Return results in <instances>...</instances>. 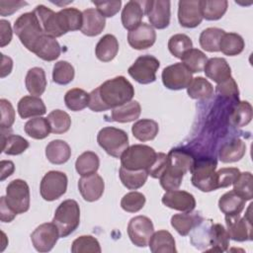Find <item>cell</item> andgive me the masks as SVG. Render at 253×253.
I'll return each instance as SVG.
<instances>
[{
    "label": "cell",
    "mask_w": 253,
    "mask_h": 253,
    "mask_svg": "<svg viewBox=\"0 0 253 253\" xmlns=\"http://www.w3.org/2000/svg\"><path fill=\"white\" fill-rule=\"evenodd\" d=\"M193 48V42L190 37L185 34L173 35L168 41V49L176 58H182L185 52Z\"/></svg>",
    "instance_id": "obj_50"
},
{
    "label": "cell",
    "mask_w": 253,
    "mask_h": 253,
    "mask_svg": "<svg viewBox=\"0 0 253 253\" xmlns=\"http://www.w3.org/2000/svg\"><path fill=\"white\" fill-rule=\"evenodd\" d=\"M57 25L62 35L78 31L82 26V12L76 8H63L56 12Z\"/></svg>",
    "instance_id": "obj_20"
},
{
    "label": "cell",
    "mask_w": 253,
    "mask_h": 253,
    "mask_svg": "<svg viewBox=\"0 0 253 253\" xmlns=\"http://www.w3.org/2000/svg\"><path fill=\"white\" fill-rule=\"evenodd\" d=\"M24 130L29 136L35 139H43L51 132L47 119L42 117H36L29 120L25 124Z\"/></svg>",
    "instance_id": "obj_45"
},
{
    "label": "cell",
    "mask_w": 253,
    "mask_h": 253,
    "mask_svg": "<svg viewBox=\"0 0 253 253\" xmlns=\"http://www.w3.org/2000/svg\"><path fill=\"white\" fill-rule=\"evenodd\" d=\"M251 205H249L247 213L241 217L240 213L235 215H225L226 230L229 238L238 241H250L252 240V219L250 216Z\"/></svg>",
    "instance_id": "obj_10"
},
{
    "label": "cell",
    "mask_w": 253,
    "mask_h": 253,
    "mask_svg": "<svg viewBox=\"0 0 253 253\" xmlns=\"http://www.w3.org/2000/svg\"><path fill=\"white\" fill-rule=\"evenodd\" d=\"M101 251L98 239L92 235H81L71 245L72 253H100Z\"/></svg>",
    "instance_id": "obj_51"
},
{
    "label": "cell",
    "mask_w": 253,
    "mask_h": 253,
    "mask_svg": "<svg viewBox=\"0 0 253 253\" xmlns=\"http://www.w3.org/2000/svg\"><path fill=\"white\" fill-rule=\"evenodd\" d=\"M159 131L158 124L150 119H141L136 121L131 126L133 136L140 141L152 140Z\"/></svg>",
    "instance_id": "obj_37"
},
{
    "label": "cell",
    "mask_w": 253,
    "mask_h": 253,
    "mask_svg": "<svg viewBox=\"0 0 253 253\" xmlns=\"http://www.w3.org/2000/svg\"><path fill=\"white\" fill-rule=\"evenodd\" d=\"M184 173L171 165H168L166 170L160 176V185L165 191L177 190L182 184Z\"/></svg>",
    "instance_id": "obj_53"
},
{
    "label": "cell",
    "mask_w": 253,
    "mask_h": 253,
    "mask_svg": "<svg viewBox=\"0 0 253 253\" xmlns=\"http://www.w3.org/2000/svg\"><path fill=\"white\" fill-rule=\"evenodd\" d=\"M119 51V42L114 35L107 34L103 36L96 44V57L103 62L113 60Z\"/></svg>",
    "instance_id": "obj_32"
},
{
    "label": "cell",
    "mask_w": 253,
    "mask_h": 253,
    "mask_svg": "<svg viewBox=\"0 0 253 253\" xmlns=\"http://www.w3.org/2000/svg\"><path fill=\"white\" fill-rule=\"evenodd\" d=\"M106 26V19L95 8H88L82 12L81 33L87 37L100 35Z\"/></svg>",
    "instance_id": "obj_19"
},
{
    "label": "cell",
    "mask_w": 253,
    "mask_h": 253,
    "mask_svg": "<svg viewBox=\"0 0 253 253\" xmlns=\"http://www.w3.org/2000/svg\"><path fill=\"white\" fill-rule=\"evenodd\" d=\"M47 121L50 126V131L55 134H61L69 130L71 119L69 115L62 110H53L47 115Z\"/></svg>",
    "instance_id": "obj_48"
},
{
    "label": "cell",
    "mask_w": 253,
    "mask_h": 253,
    "mask_svg": "<svg viewBox=\"0 0 253 253\" xmlns=\"http://www.w3.org/2000/svg\"><path fill=\"white\" fill-rule=\"evenodd\" d=\"M178 21L184 28L192 29L198 27L203 21L200 8V0L179 1Z\"/></svg>",
    "instance_id": "obj_17"
},
{
    "label": "cell",
    "mask_w": 253,
    "mask_h": 253,
    "mask_svg": "<svg viewBox=\"0 0 253 253\" xmlns=\"http://www.w3.org/2000/svg\"><path fill=\"white\" fill-rule=\"evenodd\" d=\"M152 253H176V243L173 235L167 230L153 232L148 242Z\"/></svg>",
    "instance_id": "obj_28"
},
{
    "label": "cell",
    "mask_w": 253,
    "mask_h": 253,
    "mask_svg": "<svg viewBox=\"0 0 253 253\" xmlns=\"http://www.w3.org/2000/svg\"><path fill=\"white\" fill-rule=\"evenodd\" d=\"M203 218L198 214V212H183L176 213L171 216L172 227L182 236L188 235L201 221Z\"/></svg>",
    "instance_id": "obj_29"
},
{
    "label": "cell",
    "mask_w": 253,
    "mask_h": 253,
    "mask_svg": "<svg viewBox=\"0 0 253 253\" xmlns=\"http://www.w3.org/2000/svg\"><path fill=\"white\" fill-rule=\"evenodd\" d=\"M52 222L56 225L60 237L70 235L80 223V208L75 200L68 199L56 208Z\"/></svg>",
    "instance_id": "obj_3"
},
{
    "label": "cell",
    "mask_w": 253,
    "mask_h": 253,
    "mask_svg": "<svg viewBox=\"0 0 253 253\" xmlns=\"http://www.w3.org/2000/svg\"><path fill=\"white\" fill-rule=\"evenodd\" d=\"M246 201L238 196L233 190L224 193L218 200V208L224 215H235L241 213L245 208Z\"/></svg>",
    "instance_id": "obj_34"
},
{
    "label": "cell",
    "mask_w": 253,
    "mask_h": 253,
    "mask_svg": "<svg viewBox=\"0 0 253 253\" xmlns=\"http://www.w3.org/2000/svg\"><path fill=\"white\" fill-rule=\"evenodd\" d=\"M119 176L126 188L128 190H137L145 184L148 174L146 170H128L121 166Z\"/></svg>",
    "instance_id": "obj_43"
},
{
    "label": "cell",
    "mask_w": 253,
    "mask_h": 253,
    "mask_svg": "<svg viewBox=\"0 0 253 253\" xmlns=\"http://www.w3.org/2000/svg\"><path fill=\"white\" fill-rule=\"evenodd\" d=\"M34 12L38 16L44 34L55 39L63 36L58 28L56 13L54 11L44 5H38L34 9Z\"/></svg>",
    "instance_id": "obj_26"
},
{
    "label": "cell",
    "mask_w": 253,
    "mask_h": 253,
    "mask_svg": "<svg viewBox=\"0 0 253 253\" xmlns=\"http://www.w3.org/2000/svg\"><path fill=\"white\" fill-rule=\"evenodd\" d=\"M141 113L140 104L137 101H129L122 106L112 109L110 117L106 116L107 121L117 123H130L137 120Z\"/></svg>",
    "instance_id": "obj_24"
},
{
    "label": "cell",
    "mask_w": 253,
    "mask_h": 253,
    "mask_svg": "<svg viewBox=\"0 0 253 253\" xmlns=\"http://www.w3.org/2000/svg\"><path fill=\"white\" fill-rule=\"evenodd\" d=\"M240 170L235 167H227L221 168L217 172H215L216 186L218 188H226L233 184L237 176L239 175Z\"/></svg>",
    "instance_id": "obj_55"
},
{
    "label": "cell",
    "mask_w": 253,
    "mask_h": 253,
    "mask_svg": "<svg viewBox=\"0 0 253 253\" xmlns=\"http://www.w3.org/2000/svg\"><path fill=\"white\" fill-rule=\"evenodd\" d=\"M28 5L25 1H5L0 0V15L2 17L10 16L22 7Z\"/></svg>",
    "instance_id": "obj_60"
},
{
    "label": "cell",
    "mask_w": 253,
    "mask_h": 253,
    "mask_svg": "<svg viewBox=\"0 0 253 253\" xmlns=\"http://www.w3.org/2000/svg\"><path fill=\"white\" fill-rule=\"evenodd\" d=\"M187 93L192 99L208 100L213 94V87L209 80L199 76L192 79L187 87Z\"/></svg>",
    "instance_id": "obj_40"
},
{
    "label": "cell",
    "mask_w": 253,
    "mask_h": 253,
    "mask_svg": "<svg viewBox=\"0 0 253 253\" xmlns=\"http://www.w3.org/2000/svg\"><path fill=\"white\" fill-rule=\"evenodd\" d=\"M160 66L159 60L150 54L138 56L128 67L127 73L140 84H149L156 80V71Z\"/></svg>",
    "instance_id": "obj_8"
},
{
    "label": "cell",
    "mask_w": 253,
    "mask_h": 253,
    "mask_svg": "<svg viewBox=\"0 0 253 253\" xmlns=\"http://www.w3.org/2000/svg\"><path fill=\"white\" fill-rule=\"evenodd\" d=\"M65 106L73 111H82L89 104V93L81 88H72L68 90L64 95Z\"/></svg>",
    "instance_id": "obj_46"
},
{
    "label": "cell",
    "mask_w": 253,
    "mask_h": 253,
    "mask_svg": "<svg viewBox=\"0 0 253 253\" xmlns=\"http://www.w3.org/2000/svg\"><path fill=\"white\" fill-rule=\"evenodd\" d=\"M229 235L224 226L220 223H211L208 231V246L211 248L207 251L224 252L229 246Z\"/></svg>",
    "instance_id": "obj_27"
},
{
    "label": "cell",
    "mask_w": 253,
    "mask_h": 253,
    "mask_svg": "<svg viewBox=\"0 0 253 253\" xmlns=\"http://www.w3.org/2000/svg\"><path fill=\"white\" fill-rule=\"evenodd\" d=\"M2 152L7 155H19L29 147V141L19 134H6L1 130Z\"/></svg>",
    "instance_id": "obj_36"
},
{
    "label": "cell",
    "mask_w": 253,
    "mask_h": 253,
    "mask_svg": "<svg viewBox=\"0 0 253 253\" xmlns=\"http://www.w3.org/2000/svg\"><path fill=\"white\" fill-rule=\"evenodd\" d=\"M13 68V60L11 57L1 53V78L6 77L9 75Z\"/></svg>",
    "instance_id": "obj_63"
},
{
    "label": "cell",
    "mask_w": 253,
    "mask_h": 253,
    "mask_svg": "<svg viewBox=\"0 0 253 253\" xmlns=\"http://www.w3.org/2000/svg\"><path fill=\"white\" fill-rule=\"evenodd\" d=\"M170 5L171 3L168 0L144 1V13L151 27L162 30L169 26L171 17Z\"/></svg>",
    "instance_id": "obj_14"
},
{
    "label": "cell",
    "mask_w": 253,
    "mask_h": 253,
    "mask_svg": "<svg viewBox=\"0 0 253 253\" xmlns=\"http://www.w3.org/2000/svg\"><path fill=\"white\" fill-rule=\"evenodd\" d=\"M215 169V160L201 159L195 161L190 171L192 173V184L202 192H211L217 190Z\"/></svg>",
    "instance_id": "obj_6"
},
{
    "label": "cell",
    "mask_w": 253,
    "mask_h": 253,
    "mask_svg": "<svg viewBox=\"0 0 253 253\" xmlns=\"http://www.w3.org/2000/svg\"><path fill=\"white\" fill-rule=\"evenodd\" d=\"M68 179L65 173L51 170L44 174L40 184V194L47 202L59 199L66 193Z\"/></svg>",
    "instance_id": "obj_7"
},
{
    "label": "cell",
    "mask_w": 253,
    "mask_h": 253,
    "mask_svg": "<svg viewBox=\"0 0 253 253\" xmlns=\"http://www.w3.org/2000/svg\"><path fill=\"white\" fill-rule=\"evenodd\" d=\"M17 213L8 206L5 196H2L0 199V219L2 222H11Z\"/></svg>",
    "instance_id": "obj_62"
},
{
    "label": "cell",
    "mask_w": 253,
    "mask_h": 253,
    "mask_svg": "<svg viewBox=\"0 0 253 253\" xmlns=\"http://www.w3.org/2000/svg\"><path fill=\"white\" fill-rule=\"evenodd\" d=\"M60 237L58 228L53 222L40 224L31 234V241L38 252H48Z\"/></svg>",
    "instance_id": "obj_13"
},
{
    "label": "cell",
    "mask_w": 253,
    "mask_h": 253,
    "mask_svg": "<svg viewBox=\"0 0 253 253\" xmlns=\"http://www.w3.org/2000/svg\"><path fill=\"white\" fill-rule=\"evenodd\" d=\"M167 156L169 159V165L182 171L184 174L191 171L196 161L194 156L190 152L180 148L171 149Z\"/></svg>",
    "instance_id": "obj_44"
},
{
    "label": "cell",
    "mask_w": 253,
    "mask_h": 253,
    "mask_svg": "<svg viewBox=\"0 0 253 253\" xmlns=\"http://www.w3.org/2000/svg\"><path fill=\"white\" fill-rule=\"evenodd\" d=\"M204 72L206 76L219 84L231 77V68L222 57H211L208 59Z\"/></svg>",
    "instance_id": "obj_22"
},
{
    "label": "cell",
    "mask_w": 253,
    "mask_h": 253,
    "mask_svg": "<svg viewBox=\"0 0 253 253\" xmlns=\"http://www.w3.org/2000/svg\"><path fill=\"white\" fill-rule=\"evenodd\" d=\"M156 157L155 150L145 144L128 146L121 156V166L128 170H146Z\"/></svg>",
    "instance_id": "obj_5"
},
{
    "label": "cell",
    "mask_w": 253,
    "mask_h": 253,
    "mask_svg": "<svg viewBox=\"0 0 253 253\" xmlns=\"http://www.w3.org/2000/svg\"><path fill=\"white\" fill-rule=\"evenodd\" d=\"M25 84L28 92L33 96L40 97L46 88L45 72L42 67H32L28 70Z\"/></svg>",
    "instance_id": "obj_33"
},
{
    "label": "cell",
    "mask_w": 253,
    "mask_h": 253,
    "mask_svg": "<svg viewBox=\"0 0 253 253\" xmlns=\"http://www.w3.org/2000/svg\"><path fill=\"white\" fill-rule=\"evenodd\" d=\"M133 96L132 84L124 76H116L89 93L88 108L93 112L108 111L131 101Z\"/></svg>",
    "instance_id": "obj_1"
},
{
    "label": "cell",
    "mask_w": 253,
    "mask_h": 253,
    "mask_svg": "<svg viewBox=\"0 0 253 253\" xmlns=\"http://www.w3.org/2000/svg\"><path fill=\"white\" fill-rule=\"evenodd\" d=\"M193 73L182 63L177 62L165 67L161 78L163 85L170 90H182L189 86L193 79Z\"/></svg>",
    "instance_id": "obj_12"
},
{
    "label": "cell",
    "mask_w": 253,
    "mask_h": 253,
    "mask_svg": "<svg viewBox=\"0 0 253 253\" xmlns=\"http://www.w3.org/2000/svg\"><path fill=\"white\" fill-rule=\"evenodd\" d=\"M246 152L245 142L239 138H233L232 140L225 142L218 151V158L223 163H232L240 160Z\"/></svg>",
    "instance_id": "obj_30"
},
{
    "label": "cell",
    "mask_w": 253,
    "mask_h": 253,
    "mask_svg": "<svg viewBox=\"0 0 253 253\" xmlns=\"http://www.w3.org/2000/svg\"><path fill=\"white\" fill-rule=\"evenodd\" d=\"M252 182L251 172H240L233 182V191L245 201H250L253 198Z\"/></svg>",
    "instance_id": "obj_52"
},
{
    "label": "cell",
    "mask_w": 253,
    "mask_h": 253,
    "mask_svg": "<svg viewBox=\"0 0 253 253\" xmlns=\"http://www.w3.org/2000/svg\"><path fill=\"white\" fill-rule=\"evenodd\" d=\"M0 35H1V40H0V46L4 47L5 45L9 44L12 40L13 36V31L10 25L9 21H6L4 19L0 20Z\"/></svg>",
    "instance_id": "obj_61"
},
{
    "label": "cell",
    "mask_w": 253,
    "mask_h": 253,
    "mask_svg": "<svg viewBox=\"0 0 253 253\" xmlns=\"http://www.w3.org/2000/svg\"><path fill=\"white\" fill-rule=\"evenodd\" d=\"M100 166L99 156L93 151H84L75 161V169L80 176H87L98 171Z\"/></svg>",
    "instance_id": "obj_41"
},
{
    "label": "cell",
    "mask_w": 253,
    "mask_h": 253,
    "mask_svg": "<svg viewBox=\"0 0 253 253\" xmlns=\"http://www.w3.org/2000/svg\"><path fill=\"white\" fill-rule=\"evenodd\" d=\"M6 202L17 213H24L30 209V188L26 181L15 179L6 187Z\"/></svg>",
    "instance_id": "obj_9"
},
{
    "label": "cell",
    "mask_w": 253,
    "mask_h": 253,
    "mask_svg": "<svg viewBox=\"0 0 253 253\" xmlns=\"http://www.w3.org/2000/svg\"><path fill=\"white\" fill-rule=\"evenodd\" d=\"M182 63L192 72H202L204 71L205 65L208 61V57L205 52L198 48H191L181 58Z\"/></svg>",
    "instance_id": "obj_47"
},
{
    "label": "cell",
    "mask_w": 253,
    "mask_h": 253,
    "mask_svg": "<svg viewBox=\"0 0 253 253\" xmlns=\"http://www.w3.org/2000/svg\"><path fill=\"white\" fill-rule=\"evenodd\" d=\"M169 165V159L167 154L163 152H156V157L149 168L146 169L148 176L154 179H159L163 172Z\"/></svg>",
    "instance_id": "obj_57"
},
{
    "label": "cell",
    "mask_w": 253,
    "mask_h": 253,
    "mask_svg": "<svg viewBox=\"0 0 253 253\" xmlns=\"http://www.w3.org/2000/svg\"><path fill=\"white\" fill-rule=\"evenodd\" d=\"M92 3L96 6V9L103 15L105 18L114 17L119 11L121 10L122 1L115 0V1H92Z\"/></svg>",
    "instance_id": "obj_59"
},
{
    "label": "cell",
    "mask_w": 253,
    "mask_h": 253,
    "mask_svg": "<svg viewBox=\"0 0 253 253\" xmlns=\"http://www.w3.org/2000/svg\"><path fill=\"white\" fill-rule=\"evenodd\" d=\"M215 91L219 96L227 99H238L239 97V90H238L237 83L232 77L217 84L215 87Z\"/></svg>",
    "instance_id": "obj_58"
},
{
    "label": "cell",
    "mask_w": 253,
    "mask_h": 253,
    "mask_svg": "<svg viewBox=\"0 0 253 253\" xmlns=\"http://www.w3.org/2000/svg\"><path fill=\"white\" fill-rule=\"evenodd\" d=\"M253 116L252 106L247 101H239L230 110L228 116V124L232 126L241 127L247 126Z\"/></svg>",
    "instance_id": "obj_35"
},
{
    "label": "cell",
    "mask_w": 253,
    "mask_h": 253,
    "mask_svg": "<svg viewBox=\"0 0 253 253\" xmlns=\"http://www.w3.org/2000/svg\"><path fill=\"white\" fill-rule=\"evenodd\" d=\"M154 232L152 220L145 215H137L128 221L127 235L137 247H146Z\"/></svg>",
    "instance_id": "obj_11"
},
{
    "label": "cell",
    "mask_w": 253,
    "mask_h": 253,
    "mask_svg": "<svg viewBox=\"0 0 253 253\" xmlns=\"http://www.w3.org/2000/svg\"><path fill=\"white\" fill-rule=\"evenodd\" d=\"M45 156L50 163L60 165L69 160L71 156V148L66 141L62 139H54L46 145Z\"/></svg>",
    "instance_id": "obj_31"
},
{
    "label": "cell",
    "mask_w": 253,
    "mask_h": 253,
    "mask_svg": "<svg viewBox=\"0 0 253 253\" xmlns=\"http://www.w3.org/2000/svg\"><path fill=\"white\" fill-rule=\"evenodd\" d=\"M146 199L142 193L132 191L126 193L121 200V207L127 212H136L145 205Z\"/></svg>",
    "instance_id": "obj_54"
},
{
    "label": "cell",
    "mask_w": 253,
    "mask_h": 253,
    "mask_svg": "<svg viewBox=\"0 0 253 253\" xmlns=\"http://www.w3.org/2000/svg\"><path fill=\"white\" fill-rule=\"evenodd\" d=\"M245 46L243 38L236 33H224L219 42V51L228 56L240 54Z\"/></svg>",
    "instance_id": "obj_39"
},
{
    "label": "cell",
    "mask_w": 253,
    "mask_h": 253,
    "mask_svg": "<svg viewBox=\"0 0 253 253\" xmlns=\"http://www.w3.org/2000/svg\"><path fill=\"white\" fill-rule=\"evenodd\" d=\"M37 56L45 61H53L57 59L61 52L59 42L55 38L44 34L36 43L33 51Z\"/></svg>",
    "instance_id": "obj_21"
},
{
    "label": "cell",
    "mask_w": 253,
    "mask_h": 253,
    "mask_svg": "<svg viewBox=\"0 0 253 253\" xmlns=\"http://www.w3.org/2000/svg\"><path fill=\"white\" fill-rule=\"evenodd\" d=\"M0 108H1L0 127L1 129H9L15 122V110L11 102L6 99L0 100Z\"/></svg>",
    "instance_id": "obj_56"
},
{
    "label": "cell",
    "mask_w": 253,
    "mask_h": 253,
    "mask_svg": "<svg viewBox=\"0 0 253 253\" xmlns=\"http://www.w3.org/2000/svg\"><path fill=\"white\" fill-rule=\"evenodd\" d=\"M97 142L109 155L120 158L128 147V136L124 129L105 126L99 130Z\"/></svg>",
    "instance_id": "obj_4"
},
{
    "label": "cell",
    "mask_w": 253,
    "mask_h": 253,
    "mask_svg": "<svg viewBox=\"0 0 253 253\" xmlns=\"http://www.w3.org/2000/svg\"><path fill=\"white\" fill-rule=\"evenodd\" d=\"M78 190L85 201L95 202L102 197L105 190V183L103 178L97 173L81 176L78 181Z\"/></svg>",
    "instance_id": "obj_18"
},
{
    "label": "cell",
    "mask_w": 253,
    "mask_h": 253,
    "mask_svg": "<svg viewBox=\"0 0 253 253\" xmlns=\"http://www.w3.org/2000/svg\"><path fill=\"white\" fill-rule=\"evenodd\" d=\"M15 171V165L10 160L1 161V181H4L7 177L11 176Z\"/></svg>",
    "instance_id": "obj_64"
},
{
    "label": "cell",
    "mask_w": 253,
    "mask_h": 253,
    "mask_svg": "<svg viewBox=\"0 0 253 253\" xmlns=\"http://www.w3.org/2000/svg\"><path fill=\"white\" fill-rule=\"evenodd\" d=\"M17 110L22 119L41 117L46 113L43 101L40 97L33 95L22 97L18 102Z\"/></svg>",
    "instance_id": "obj_23"
},
{
    "label": "cell",
    "mask_w": 253,
    "mask_h": 253,
    "mask_svg": "<svg viewBox=\"0 0 253 253\" xmlns=\"http://www.w3.org/2000/svg\"><path fill=\"white\" fill-rule=\"evenodd\" d=\"M14 33L30 51H33L38 41L44 35L40 20L34 11L24 13L16 19Z\"/></svg>",
    "instance_id": "obj_2"
},
{
    "label": "cell",
    "mask_w": 253,
    "mask_h": 253,
    "mask_svg": "<svg viewBox=\"0 0 253 253\" xmlns=\"http://www.w3.org/2000/svg\"><path fill=\"white\" fill-rule=\"evenodd\" d=\"M161 202L167 208L182 212L192 211L196 207L195 197L189 192L178 189L166 191V193L162 196Z\"/></svg>",
    "instance_id": "obj_15"
},
{
    "label": "cell",
    "mask_w": 253,
    "mask_h": 253,
    "mask_svg": "<svg viewBox=\"0 0 253 253\" xmlns=\"http://www.w3.org/2000/svg\"><path fill=\"white\" fill-rule=\"evenodd\" d=\"M228 7L226 0H200V8L203 19L216 21L223 17Z\"/></svg>",
    "instance_id": "obj_38"
},
{
    "label": "cell",
    "mask_w": 253,
    "mask_h": 253,
    "mask_svg": "<svg viewBox=\"0 0 253 253\" xmlns=\"http://www.w3.org/2000/svg\"><path fill=\"white\" fill-rule=\"evenodd\" d=\"M142 5L143 2L133 0L126 3L121 15L122 24L125 29L131 31L141 24L144 15V7H142Z\"/></svg>",
    "instance_id": "obj_25"
},
{
    "label": "cell",
    "mask_w": 253,
    "mask_h": 253,
    "mask_svg": "<svg viewBox=\"0 0 253 253\" xmlns=\"http://www.w3.org/2000/svg\"><path fill=\"white\" fill-rule=\"evenodd\" d=\"M156 41V32L149 24L141 23L133 30L127 33L128 44L137 50L146 49L154 44Z\"/></svg>",
    "instance_id": "obj_16"
},
{
    "label": "cell",
    "mask_w": 253,
    "mask_h": 253,
    "mask_svg": "<svg viewBox=\"0 0 253 253\" xmlns=\"http://www.w3.org/2000/svg\"><path fill=\"white\" fill-rule=\"evenodd\" d=\"M75 75L74 67L71 63L65 60H59L54 63L52 69V81L58 85H67Z\"/></svg>",
    "instance_id": "obj_49"
},
{
    "label": "cell",
    "mask_w": 253,
    "mask_h": 253,
    "mask_svg": "<svg viewBox=\"0 0 253 253\" xmlns=\"http://www.w3.org/2000/svg\"><path fill=\"white\" fill-rule=\"evenodd\" d=\"M225 32L222 29L211 27L205 29L199 38L200 45L203 49L209 52H217L219 51V42L221 37Z\"/></svg>",
    "instance_id": "obj_42"
}]
</instances>
